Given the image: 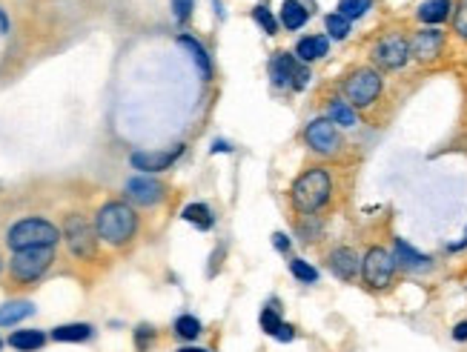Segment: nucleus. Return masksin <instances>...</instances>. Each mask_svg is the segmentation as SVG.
<instances>
[{"label":"nucleus","instance_id":"obj_6","mask_svg":"<svg viewBox=\"0 0 467 352\" xmlns=\"http://www.w3.org/2000/svg\"><path fill=\"white\" fill-rule=\"evenodd\" d=\"M344 95L353 106L364 109L381 95V75L375 69H359L344 80Z\"/></svg>","mask_w":467,"mask_h":352},{"label":"nucleus","instance_id":"obj_16","mask_svg":"<svg viewBox=\"0 0 467 352\" xmlns=\"http://www.w3.org/2000/svg\"><path fill=\"white\" fill-rule=\"evenodd\" d=\"M450 9H453L450 0H424V4L418 6V20L436 26L450 15Z\"/></svg>","mask_w":467,"mask_h":352},{"label":"nucleus","instance_id":"obj_27","mask_svg":"<svg viewBox=\"0 0 467 352\" xmlns=\"http://www.w3.org/2000/svg\"><path fill=\"white\" fill-rule=\"evenodd\" d=\"M324 26H327L330 37H335V40H344V37L350 34V20H347V18H342L338 12H335V15H327Z\"/></svg>","mask_w":467,"mask_h":352},{"label":"nucleus","instance_id":"obj_21","mask_svg":"<svg viewBox=\"0 0 467 352\" xmlns=\"http://www.w3.org/2000/svg\"><path fill=\"white\" fill-rule=\"evenodd\" d=\"M44 341H46V335L37 332V329H18V332H12V338H9V344H12L15 349H23V352L40 349V346H44Z\"/></svg>","mask_w":467,"mask_h":352},{"label":"nucleus","instance_id":"obj_33","mask_svg":"<svg viewBox=\"0 0 467 352\" xmlns=\"http://www.w3.org/2000/svg\"><path fill=\"white\" fill-rule=\"evenodd\" d=\"M275 338L287 344V341H292V338H295V332H292V327H289V324H281V327H278V332H275Z\"/></svg>","mask_w":467,"mask_h":352},{"label":"nucleus","instance_id":"obj_32","mask_svg":"<svg viewBox=\"0 0 467 352\" xmlns=\"http://www.w3.org/2000/svg\"><path fill=\"white\" fill-rule=\"evenodd\" d=\"M192 4L195 0H173V15H175V20H187L189 15H192Z\"/></svg>","mask_w":467,"mask_h":352},{"label":"nucleus","instance_id":"obj_36","mask_svg":"<svg viewBox=\"0 0 467 352\" xmlns=\"http://www.w3.org/2000/svg\"><path fill=\"white\" fill-rule=\"evenodd\" d=\"M232 146L230 144H224V141H216V144H212V152H230Z\"/></svg>","mask_w":467,"mask_h":352},{"label":"nucleus","instance_id":"obj_35","mask_svg":"<svg viewBox=\"0 0 467 352\" xmlns=\"http://www.w3.org/2000/svg\"><path fill=\"white\" fill-rule=\"evenodd\" d=\"M453 338H456V341H467V321L456 324V329H453Z\"/></svg>","mask_w":467,"mask_h":352},{"label":"nucleus","instance_id":"obj_20","mask_svg":"<svg viewBox=\"0 0 467 352\" xmlns=\"http://www.w3.org/2000/svg\"><path fill=\"white\" fill-rule=\"evenodd\" d=\"M55 341H66V344H77V341H87L92 338V327L89 324H63L52 329Z\"/></svg>","mask_w":467,"mask_h":352},{"label":"nucleus","instance_id":"obj_1","mask_svg":"<svg viewBox=\"0 0 467 352\" xmlns=\"http://www.w3.org/2000/svg\"><path fill=\"white\" fill-rule=\"evenodd\" d=\"M135 230H138V218H135V212L126 206V203H120V201H112V203H106V206H101V212H98V218H95V232H98V238H104L106 244H126L132 235H135Z\"/></svg>","mask_w":467,"mask_h":352},{"label":"nucleus","instance_id":"obj_17","mask_svg":"<svg viewBox=\"0 0 467 352\" xmlns=\"http://www.w3.org/2000/svg\"><path fill=\"white\" fill-rule=\"evenodd\" d=\"M35 313V306L29 301H9L0 306V327H12V324H20L23 318H29Z\"/></svg>","mask_w":467,"mask_h":352},{"label":"nucleus","instance_id":"obj_14","mask_svg":"<svg viewBox=\"0 0 467 352\" xmlns=\"http://www.w3.org/2000/svg\"><path fill=\"white\" fill-rule=\"evenodd\" d=\"M393 258L401 263V267H407V270H428L430 267V258L428 255H421V252H416L410 244H404L401 238L396 241V246H393Z\"/></svg>","mask_w":467,"mask_h":352},{"label":"nucleus","instance_id":"obj_38","mask_svg":"<svg viewBox=\"0 0 467 352\" xmlns=\"http://www.w3.org/2000/svg\"><path fill=\"white\" fill-rule=\"evenodd\" d=\"M178 352H209V349H201V346H184V349H178Z\"/></svg>","mask_w":467,"mask_h":352},{"label":"nucleus","instance_id":"obj_5","mask_svg":"<svg viewBox=\"0 0 467 352\" xmlns=\"http://www.w3.org/2000/svg\"><path fill=\"white\" fill-rule=\"evenodd\" d=\"M393 272H396V258H393L385 246L367 249V255H364V260H361V275H364L367 287L385 289V287L393 281Z\"/></svg>","mask_w":467,"mask_h":352},{"label":"nucleus","instance_id":"obj_3","mask_svg":"<svg viewBox=\"0 0 467 352\" xmlns=\"http://www.w3.org/2000/svg\"><path fill=\"white\" fill-rule=\"evenodd\" d=\"M61 238L58 227L44 221V218H26V221H18L9 235H6V244L12 246V252L18 249H37V246H55Z\"/></svg>","mask_w":467,"mask_h":352},{"label":"nucleus","instance_id":"obj_40","mask_svg":"<svg viewBox=\"0 0 467 352\" xmlns=\"http://www.w3.org/2000/svg\"><path fill=\"white\" fill-rule=\"evenodd\" d=\"M461 246H467V235H464V241H461V244H453V249H461Z\"/></svg>","mask_w":467,"mask_h":352},{"label":"nucleus","instance_id":"obj_24","mask_svg":"<svg viewBox=\"0 0 467 352\" xmlns=\"http://www.w3.org/2000/svg\"><path fill=\"white\" fill-rule=\"evenodd\" d=\"M327 112H330V120H332L335 126H344V129H350V126H356V123H359V118H356L353 106H350V103H344V101H332Z\"/></svg>","mask_w":467,"mask_h":352},{"label":"nucleus","instance_id":"obj_39","mask_svg":"<svg viewBox=\"0 0 467 352\" xmlns=\"http://www.w3.org/2000/svg\"><path fill=\"white\" fill-rule=\"evenodd\" d=\"M0 32H9V23H6V18H4V12H0Z\"/></svg>","mask_w":467,"mask_h":352},{"label":"nucleus","instance_id":"obj_10","mask_svg":"<svg viewBox=\"0 0 467 352\" xmlns=\"http://www.w3.org/2000/svg\"><path fill=\"white\" fill-rule=\"evenodd\" d=\"M442 49H444V32H439V29H421L410 43V55L421 63L436 61L442 55Z\"/></svg>","mask_w":467,"mask_h":352},{"label":"nucleus","instance_id":"obj_29","mask_svg":"<svg viewBox=\"0 0 467 352\" xmlns=\"http://www.w3.org/2000/svg\"><path fill=\"white\" fill-rule=\"evenodd\" d=\"M252 18H256V23L267 32V34H275L278 32V23H275V18L264 9V6H256V9H252Z\"/></svg>","mask_w":467,"mask_h":352},{"label":"nucleus","instance_id":"obj_28","mask_svg":"<svg viewBox=\"0 0 467 352\" xmlns=\"http://www.w3.org/2000/svg\"><path fill=\"white\" fill-rule=\"evenodd\" d=\"M175 332H178L181 338L192 341V338H198V335H201V321H198V318H192V315H181V318L175 321Z\"/></svg>","mask_w":467,"mask_h":352},{"label":"nucleus","instance_id":"obj_34","mask_svg":"<svg viewBox=\"0 0 467 352\" xmlns=\"http://www.w3.org/2000/svg\"><path fill=\"white\" fill-rule=\"evenodd\" d=\"M149 338H152V329H149V327H138V346H141V349L147 346Z\"/></svg>","mask_w":467,"mask_h":352},{"label":"nucleus","instance_id":"obj_23","mask_svg":"<svg viewBox=\"0 0 467 352\" xmlns=\"http://www.w3.org/2000/svg\"><path fill=\"white\" fill-rule=\"evenodd\" d=\"M184 221L195 224L198 230H212V224H216V218H212V212H209V206H206V203H189V206L184 209Z\"/></svg>","mask_w":467,"mask_h":352},{"label":"nucleus","instance_id":"obj_18","mask_svg":"<svg viewBox=\"0 0 467 352\" xmlns=\"http://www.w3.org/2000/svg\"><path fill=\"white\" fill-rule=\"evenodd\" d=\"M178 43H181V46H184L189 55H192V61H195V66H198L201 77H204V80H209V77H212V66H209V58H206V52H204L201 43H198L195 37H189V34H181V37H178Z\"/></svg>","mask_w":467,"mask_h":352},{"label":"nucleus","instance_id":"obj_41","mask_svg":"<svg viewBox=\"0 0 467 352\" xmlns=\"http://www.w3.org/2000/svg\"><path fill=\"white\" fill-rule=\"evenodd\" d=\"M0 349H4V341H0Z\"/></svg>","mask_w":467,"mask_h":352},{"label":"nucleus","instance_id":"obj_19","mask_svg":"<svg viewBox=\"0 0 467 352\" xmlns=\"http://www.w3.org/2000/svg\"><path fill=\"white\" fill-rule=\"evenodd\" d=\"M327 49H330V43H327V37H321V34H316V37H304V40H299V46H295V55H299L301 61H318V58H324L327 55Z\"/></svg>","mask_w":467,"mask_h":352},{"label":"nucleus","instance_id":"obj_30","mask_svg":"<svg viewBox=\"0 0 467 352\" xmlns=\"http://www.w3.org/2000/svg\"><path fill=\"white\" fill-rule=\"evenodd\" d=\"M284 321L278 318V310H275V306H267V310L261 313V329L264 332H270V335H275L278 332V327H281Z\"/></svg>","mask_w":467,"mask_h":352},{"label":"nucleus","instance_id":"obj_7","mask_svg":"<svg viewBox=\"0 0 467 352\" xmlns=\"http://www.w3.org/2000/svg\"><path fill=\"white\" fill-rule=\"evenodd\" d=\"M63 238L72 249V255L77 258H95V246H98V238L92 232V227L83 221L80 215H69L66 224H63Z\"/></svg>","mask_w":467,"mask_h":352},{"label":"nucleus","instance_id":"obj_25","mask_svg":"<svg viewBox=\"0 0 467 352\" xmlns=\"http://www.w3.org/2000/svg\"><path fill=\"white\" fill-rule=\"evenodd\" d=\"M370 6H373V0H342V4H338V15L347 18V20H356V18L367 15Z\"/></svg>","mask_w":467,"mask_h":352},{"label":"nucleus","instance_id":"obj_31","mask_svg":"<svg viewBox=\"0 0 467 352\" xmlns=\"http://www.w3.org/2000/svg\"><path fill=\"white\" fill-rule=\"evenodd\" d=\"M453 29L459 32V37L467 40V0H459L456 15H453Z\"/></svg>","mask_w":467,"mask_h":352},{"label":"nucleus","instance_id":"obj_8","mask_svg":"<svg viewBox=\"0 0 467 352\" xmlns=\"http://www.w3.org/2000/svg\"><path fill=\"white\" fill-rule=\"evenodd\" d=\"M373 58L381 69H401L410 58V43L401 34H387V37H381L375 43Z\"/></svg>","mask_w":467,"mask_h":352},{"label":"nucleus","instance_id":"obj_12","mask_svg":"<svg viewBox=\"0 0 467 352\" xmlns=\"http://www.w3.org/2000/svg\"><path fill=\"white\" fill-rule=\"evenodd\" d=\"M184 146H175V149H169V152H132V166L141 169V172H163L169 169L178 158H181Z\"/></svg>","mask_w":467,"mask_h":352},{"label":"nucleus","instance_id":"obj_37","mask_svg":"<svg viewBox=\"0 0 467 352\" xmlns=\"http://www.w3.org/2000/svg\"><path fill=\"white\" fill-rule=\"evenodd\" d=\"M275 246H278V249H287V238H284V235H275Z\"/></svg>","mask_w":467,"mask_h":352},{"label":"nucleus","instance_id":"obj_9","mask_svg":"<svg viewBox=\"0 0 467 352\" xmlns=\"http://www.w3.org/2000/svg\"><path fill=\"white\" fill-rule=\"evenodd\" d=\"M304 138H307L310 149L318 152V155H332L338 146H342L338 129H335V123H332L330 118H318V120H313V123L307 126V132H304Z\"/></svg>","mask_w":467,"mask_h":352},{"label":"nucleus","instance_id":"obj_4","mask_svg":"<svg viewBox=\"0 0 467 352\" xmlns=\"http://www.w3.org/2000/svg\"><path fill=\"white\" fill-rule=\"evenodd\" d=\"M55 258V246H37V249H18L12 255V263L9 270L18 281L29 284V281H37L40 275H44L49 270V263Z\"/></svg>","mask_w":467,"mask_h":352},{"label":"nucleus","instance_id":"obj_26","mask_svg":"<svg viewBox=\"0 0 467 352\" xmlns=\"http://www.w3.org/2000/svg\"><path fill=\"white\" fill-rule=\"evenodd\" d=\"M289 272L299 278L301 284H316V281H318V272L310 267L307 260H301V258H292V260H289Z\"/></svg>","mask_w":467,"mask_h":352},{"label":"nucleus","instance_id":"obj_22","mask_svg":"<svg viewBox=\"0 0 467 352\" xmlns=\"http://www.w3.org/2000/svg\"><path fill=\"white\" fill-rule=\"evenodd\" d=\"M307 9L301 6V4H295V0H287V4L281 6V23L292 32V29H301L304 23H307Z\"/></svg>","mask_w":467,"mask_h":352},{"label":"nucleus","instance_id":"obj_11","mask_svg":"<svg viewBox=\"0 0 467 352\" xmlns=\"http://www.w3.org/2000/svg\"><path fill=\"white\" fill-rule=\"evenodd\" d=\"M126 195L130 201L141 203V206H152L163 198V187L155 181V178H147V175H138V178H130L126 181Z\"/></svg>","mask_w":467,"mask_h":352},{"label":"nucleus","instance_id":"obj_13","mask_svg":"<svg viewBox=\"0 0 467 352\" xmlns=\"http://www.w3.org/2000/svg\"><path fill=\"white\" fill-rule=\"evenodd\" d=\"M330 270L342 278V281H353L359 275V255L350 246H338L330 255Z\"/></svg>","mask_w":467,"mask_h":352},{"label":"nucleus","instance_id":"obj_15","mask_svg":"<svg viewBox=\"0 0 467 352\" xmlns=\"http://www.w3.org/2000/svg\"><path fill=\"white\" fill-rule=\"evenodd\" d=\"M270 75H273V83L275 86H292L295 83V75H299V69H295L292 58L289 55H275L270 61Z\"/></svg>","mask_w":467,"mask_h":352},{"label":"nucleus","instance_id":"obj_2","mask_svg":"<svg viewBox=\"0 0 467 352\" xmlns=\"http://www.w3.org/2000/svg\"><path fill=\"white\" fill-rule=\"evenodd\" d=\"M330 192H332V181H330V175L324 169H310L304 172L299 181L292 184V206L304 212V215H313L318 212L327 201H330Z\"/></svg>","mask_w":467,"mask_h":352}]
</instances>
